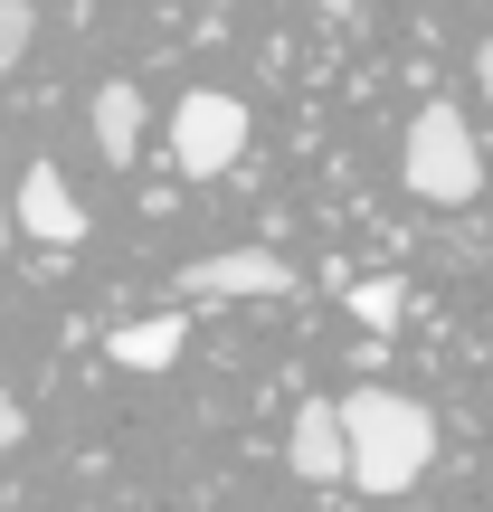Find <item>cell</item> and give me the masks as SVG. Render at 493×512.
Returning <instances> with one entry per match:
<instances>
[{
    "label": "cell",
    "instance_id": "obj_13",
    "mask_svg": "<svg viewBox=\"0 0 493 512\" xmlns=\"http://www.w3.org/2000/svg\"><path fill=\"white\" fill-rule=\"evenodd\" d=\"M304 10H361V0H304Z\"/></svg>",
    "mask_w": 493,
    "mask_h": 512
},
{
    "label": "cell",
    "instance_id": "obj_3",
    "mask_svg": "<svg viewBox=\"0 0 493 512\" xmlns=\"http://www.w3.org/2000/svg\"><path fill=\"white\" fill-rule=\"evenodd\" d=\"M238 152H247V105H238V95L200 86V95L171 105V162H181L190 181H219Z\"/></svg>",
    "mask_w": 493,
    "mask_h": 512
},
{
    "label": "cell",
    "instance_id": "obj_10",
    "mask_svg": "<svg viewBox=\"0 0 493 512\" xmlns=\"http://www.w3.org/2000/svg\"><path fill=\"white\" fill-rule=\"evenodd\" d=\"M29 38H38V10H29V0H0V67H19Z\"/></svg>",
    "mask_w": 493,
    "mask_h": 512
},
{
    "label": "cell",
    "instance_id": "obj_7",
    "mask_svg": "<svg viewBox=\"0 0 493 512\" xmlns=\"http://www.w3.org/2000/svg\"><path fill=\"white\" fill-rule=\"evenodd\" d=\"M105 351H114V370H171L181 361V313H143V323L105 332Z\"/></svg>",
    "mask_w": 493,
    "mask_h": 512
},
{
    "label": "cell",
    "instance_id": "obj_11",
    "mask_svg": "<svg viewBox=\"0 0 493 512\" xmlns=\"http://www.w3.org/2000/svg\"><path fill=\"white\" fill-rule=\"evenodd\" d=\"M475 86H484V95H493V38H484V57H475Z\"/></svg>",
    "mask_w": 493,
    "mask_h": 512
},
{
    "label": "cell",
    "instance_id": "obj_2",
    "mask_svg": "<svg viewBox=\"0 0 493 512\" xmlns=\"http://www.w3.org/2000/svg\"><path fill=\"white\" fill-rule=\"evenodd\" d=\"M399 181L418 190L427 209H465L484 190V152H475V124L456 105H418L408 124V152H399Z\"/></svg>",
    "mask_w": 493,
    "mask_h": 512
},
{
    "label": "cell",
    "instance_id": "obj_12",
    "mask_svg": "<svg viewBox=\"0 0 493 512\" xmlns=\"http://www.w3.org/2000/svg\"><path fill=\"white\" fill-rule=\"evenodd\" d=\"M0 247H10V190H0Z\"/></svg>",
    "mask_w": 493,
    "mask_h": 512
},
{
    "label": "cell",
    "instance_id": "obj_8",
    "mask_svg": "<svg viewBox=\"0 0 493 512\" xmlns=\"http://www.w3.org/2000/svg\"><path fill=\"white\" fill-rule=\"evenodd\" d=\"M95 143H105V162H133L143 152V95L114 76V86H95Z\"/></svg>",
    "mask_w": 493,
    "mask_h": 512
},
{
    "label": "cell",
    "instance_id": "obj_5",
    "mask_svg": "<svg viewBox=\"0 0 493 512\" xmlns=\"http://www.w3.org/2000/svg\"><path fill=\"white\" fill-rule=\"evenodd\" d=\"M19 228H29V238H48V247H76V238H86V209H76V190L57 181L48 162L19 171Z\"/></svg>",
    "mask_w": 493,
    "mask_h": 512
},
{
    "label": "cell",
    "instance_id": "obj_9",
    "mask_svg": "<svg viewBox=\"0 0 493 512\" xmlns=\"http://www.w3.org/2000/svg\"><path fill=\"white\" fill-rule=\"evenodd\" d=\"M351 313H361L370 332H389L399 323V285H389V275H361V285H351Z\"/></svg>",
    "mask_w": 493,
    "mask_h": 512
},
{
    "label": "cell",
    "instance_id": "obj_4",
    "mask_svg": "<svg viewBox=\"0 0 493 512\" xmlns=\"http://www.w3.org/2000/svg\"><path fill=\"white\" fill-rule=\"evenodd\" d=\"M181 294L219 304V294H294V266L266 247H228V256H190L181 266Z\"/></svg>",
    "mask_w": 493,
    "mask_h": 512
},
{
    "label": "cell",
    "instance_id": "obj_1",
    "mask_svg": "<svg viewBox=\"0 0 493 512\" xmlns=\"http://www.w3.org/2000/svg\"><path fill=\"white\" fill-rule=\"evenodd\" d=\"M342 408V484L351 494H408L437 465V408H418L408 389H351Z\"/></svg>",
    "mask_w": 493,
    "mask_h": 512
},
{
    "label": "cell",
    "instance_id": "obj_6",
    "mask_svg": "<svg viewBox=\"0 0 493 512\" xmlns=\"http://www.w3.org/2000/svg\"><path fill=\"white\" fill-rule=\"evenodd\" d=\"M285 465L304 484H342V408L332 399H313V408H294V437H285Z\"/></svg>",
    "mask_w": 493,
    "mask_h": 512
}]
</instances>
